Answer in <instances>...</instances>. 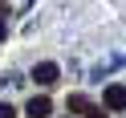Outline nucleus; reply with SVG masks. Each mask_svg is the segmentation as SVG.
<instances>
[{"label": "nucleus", "instance_id": "nucleus-1", "mask_svg": "<svg viewBox=\"0 0 126 118\" xmlns=\"http://www.w3.org/2000/svg\"><path fill=\"white\" fill-rule=\"evenodd\" d=\"M33 82L37 85H53L57 82V65H53V61H41V65L33 69Z\"/></svg>", "mask_w": 126, "mask_h": 118}, {"label": "nucleus", "instance_id": "nucleus-2", "mask_svg": "<svg viewBox=\"0 0 126 118\" xmlns=\"http://www.w3.org/2000/svg\"><path fill=\"white\" fill-rule=\"evenodd\" d=\"M25 114H29V118H49V114H53V102H49V98H33Z\"/></svg>", "mask_w": 126, "mask_h": 118}, {"label": "nucleus", "instance_id": "nucleus-3", "mask_svg": "<svg viewBox=\"0 0 126 118\" xmlns=\"http://www.w3.org/2000/svg\"><path fill=\"white\" fill-rule=\"evenodd\" d=\"M106 106L110 110H126V85H110L106 90Z\"/></svg>", "mask_w": 126, "mask_h": 118}, {"label": "nucleus", "instance_id": "nucleus-4", "mask_svg": "<svg viewBox=\"0 0 126 118\" xmlns=\"http://www.w3.org/2000/svg\"><path fill=\"white\" fill-rule=\"evenodd\" d=\"M69 110H73V114H90V98H85V94H73V98H69Z\"/></svg>", "mask_w": 126, "mask_h": 118}, {"label": "nucleus", "instance_id": "nucleus-5", "mask_svg": "<svg viewBox=\"0 0 126 118\" xmlns=\"http://www.w3.org/2000/svg\"><path fill=\"white\" fill-rule=\"evenodd\" d=\"M0 118H16V110H12L8 102H0Z\"/></svg>", "mask_w": 126, "mask_h": 118}, {"label": "nucleus", "instance_id": "nucleus-6", "mask_svg": "<svg viewBox=\"0 0 126 118\" xmlns=\"http://www.w3.org/2000/svg\"><path fill=\"white\" fill-rule=\"evenodd\" d=\"M4 37H8V20L0 17V41H4Z\"/></svg>", "mask_w": 126, "mask_h": 118}, {"label": "nucleus", "instance_id": "nucleus-7", "mask_svg": "<svg viewBox=\"0 0 126 118\" xmlns=\"http://www.w3.org/2000/svg\"><path fill=\"white\" fill-rule=\"evenodd\" d=\"M90 118H106V114H102V110H90Z\"/></svg>", "mask_w": 126, "mask_h": 118}]
</instances>
